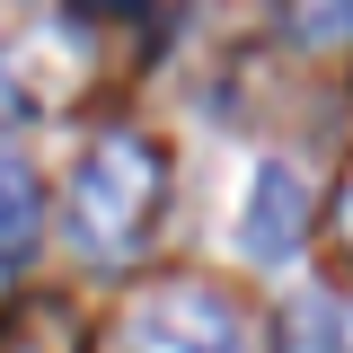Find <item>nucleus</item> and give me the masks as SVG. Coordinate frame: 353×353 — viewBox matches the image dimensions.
<instances>
[{
    "mask_svg": "<svg viewBox=\"0 0 353 353\" xmlns=\"http://www.w3.org/2000/svg\"><path fill=\"white\" fill-rule=\"evenodd\" d=\"M44 239V185L27 159H0V265H27Z\"/></svg>",
    "mask_w": 353,
    "mask_h": 353,
    "instance_id": "nucleus-3",
    "label": "nucleus"
},
{
    "mask_svg": "<svg viewBox=\"0 0 353 353\" xmlns=\"http://www.w3.org/2000/svg\"><path fill=\"white\" fill-rule=\"evenodd\" d=\"M301 36H336V27H353V0H274Z\"/></svg>",
    "mask_w": 353,
    "mask_h": 353,
    "instance_id": "nucleus-5",
    "label": "nucleus"
},
{
    "mask_svg": "<svg viewBox=\"0 0 353 353\" xmlns=\"http://www.w3.org/2000/svg\"><path fill=\"white\" fill-rule=\"evenodd\" d=\"M336 230H345V248H353V185H345V203H336Z\"/></svg>",
    "mask_w": 353,
    "mask_h": 353,
    "instance_id": "nucleus-8",
    "label": "nucleus"
},
{
    "mask_svg": "<svg viewBox=\"0 0 353 353\" xmlns=\"http://www.w3.org/2000/svg\"><path fill=\"white\" fill-rule=\"evenodd\" d=\"M274 353H345V309L327 301V292H301V301L283 309V345Z\"/></svg>",
    "mask_w": 353,
    "mask_h": 353,
    "instance_id": "nucleus-4",
    "label": "nucleus"
},
{
    "mask_svg": "<svg viewBox=\"0 0 353 353\" xmlns=\"http://www.w3.org/2000/svg\"><path fill=\"white\" fill-rule=\"evenodd\" d=\"M132 353H203L185 327H168L159 309H141V327H132Z\"/></svg>",
    "mask_w": 353,
    "mask_h": 353,
    "instance_id": "nucleus-6",
    "label": "nucleus"
},
{
    "mask_svg": "<svg viewBox=\"0 0 353 353\" xmlns=\"http://www.w3.org/2000/svg\"><path fill=\"white\" fill-rule=\"evenodd\" d=\"M132 0H80V18H124Z\"/></svg>",
    "mask_w": 353,
    "mask_h": 353,
    "instance_id": "nucleus-7",
    "label": "nucleus"
},
{
    "mask_svg": "<svg viewBox=\"0 0 353 353\" xmlns=\"http://www.w3.org/2000/svg\"><path fill=\"white\" fill-rule=\"evenodd\" d=\"M159 185H168L159 150H150L141 132H106V141L80 159V176H71V221H80V239L97 248V256L141 248V230H150V212H159Z\"/></svg>",
    "mask_w": 353,
    "mask_h": 353,
    "instance_id": "nucleus-1",
    "label": "nucleus"
},
{
    "mask_svg": "<svg viewBox=\"0 0 353 353\" xmlns=\"http://www.w3.org/2000/svg\"><path fill=\"white\" fill-rule=\"evenodd\" d=\"M309 185L283 159H265L256 176H248V212H239V248H248V265H292L309 239Z\"/></svg>",
    "mask_w": 353,
    "mask_h": 353,
    "instance_id": "nucleus-2",
    "label": "nucleus"
}]
</instances>
